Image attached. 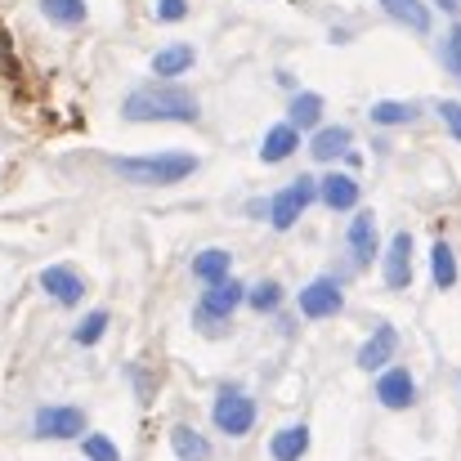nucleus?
<instances>
[{"mask_svg":"<svg viewBox=\"0 0 461 461\" xmlns=\"http://www.w3.org/2000/svg\"><path fill=\"white\" fill-rule=\"evenodd\" d=\"M340 305H345V296L331 278H313L301 292V313L305 318H331V313H340Z\"/></svg>","mask_w":461,"mask_h":461,"instance_id":"obj_8","label":"nucleus"},{"mask_svg":"<svg viewBox=\"0 0 461 461\" xmlns=\"http://www.w3.org/2000/svg\"><path fill=\"white\" fill-rule=\"evenodd\" d=\"M349 144H354V135H349L345 126H327V131L313 135L309 153H313V161H336V157L349 153Z\"/></svg>","mask_w":461,"mask_h":461,"instance_id":"obj_14","label":"nucleus"},{"mask_svg":"<svg viewBox=\"0 0 461 461\" xmlns=\"http://www.w3.org/2000/svg\"><path fill=\"white\" fill-rule=\"evenodd\" d=\"M32 435L36 439H77V435H86V412L81 408H41L32 417Z\"/></svg>","mask_w":461,"mask_h":461,"instance_id":"obj_4","label":"nucleus"},{"mask_svg":"<svg viewBox=\"0 0 461 461\" xmlns=\"http://www.w3.org/2000/svg\"><path fill=\"white\" fill-rule=\"evenodd\" d=\"M417 117V108L412 104H394V99H381L376 108H372V122L376 126H408Z\"/></svg>","mask_w":461,"mask_h":461,"instance_id":"obj_24","label":"nucleus"},{"mask_svg":"<svg viewBox=\"0 0 461 461\" xmlns=\"http://www.w3.org/2000/svg\"><path fill=\"white\" fill-rule=\"evenodd\" d=\"M170 448H175V457L179 461H211V444H206V435H197L193 426H175L170 430Z\"/></svg>","mask_w":461,"mask_h":461,"instance_id":"obj_15","label":"nucleus"},{"mask_svg":"<svg viewBox=\"0 0 461 461\" xmlns=\"http://www.w3.org/2000/svg\"><path fill=\"white\" fill-rule=\"evenodd\" d=\"M41 14L59 27H81L86 23V0H41Z\"/></svg>","mask_w":461,"mask_h":461,"instance_id":"obj_21","label":"nucleus"},{"mask_svg":"<svg viewBox=\"0 0 461 461\" xmlns=\"http://www.w3.org/2000/svg\"><path fill=\"white\" fill-rule=\"evenodd\" d=\"M41 287H45V292H50L59 305H68V309L81 305V296H86V283H81V278H77L68 265H50V269L41 274Z\"/></svg>","mask_w":461,"mask_h":461,"instance_id":"obj_11","label":"nucleus"},{"mask_svg":"<svg viewBox=\"0 0 461 461\" xmlns=\"http://www.w3.org/2000/svg\"><path fill=\"white\" fill-rule=\"evenodd\" d=\"M412 283V238L408 233H394L390 238V251H385V287L390 292H403Z\"/></svg>","mask_w":461,"mask_h":461,"instance_id":"obj_7","label":"nucleus"},{"mask_svg":"<svg viewBox=\"0 0 461 461\" xmlns=\"http://www.w3.org/2000/svg\"><path fill=\"white\" fill-rule=\"evenodd\" d=\"M448 59H453V68L461 77V27H453V36H448Z\"/></svg>","mask_w":461,"mask_h":461,"instance_id":"obj_30","label":"nucleus"},{"mask_svg":"<svg viewBox=\"0 0 461 461\" xmlns=\"http://www.w3.org/2000/svg\"><path fill=\"white\" fill-rule=\"evenodd\" d=\"M122 117H126V122H184V126H193V122L202 117V108H197V99H193L188 90H179V86H144V90L126 95Z\"/></svg>","mask_w":461,"mask_h":461,"instance_id":"obj_1","label":"nucleus"},{"mask_svg":"<svg viewBox=\"0 0 461 461\" xmlns=\"http://www.w3.org/2000/svg\"><path fill=\"white\" fill-rule=\"evenodd\" d=\"M394 345H399V336H394V327H376V331L367 336V345L358 349V367H363V372H381V367L390 363V354H394Z\"/></svg>","mask_w":461,"mask_h":461,"instance_id":"obj_12","label":"nucleus"},{"mask_svg":"<svg viewBox=\"0 0 461 461\" xmlns=\"http://www.w3.org/2000/svg\"><path fill=\"white\" fill-rule=\"evenodd\" d=\"M318 193H322V202H327L331 211H349V206H358V184H354L349 175H327V179L318 184Z\"/></svg>","mask_w":461,"mask_h":461,"instance_id":"obj_16","label":"nucleus"},{"mask_svg":"<svg viewBox=\"0 0 461 461\" xmlns=\"http://www.w3.org/2000/svg\"><path fill=\"white\" fill-rule=\"evenodd\" d=\"M104 331H108V313H104V309H95V313H86V318L77 322L72 340H77V345H99V340H104Z\"/></svg>","mask_w":461,"mask_h":461,"instance_id":"obj_25","label":"nucleus"},{"mask_svg":"<svg viewBox=\"0 0 461 461\" xmlns=\"http://www.w3.org/2000/svg\"><path fill=\"white\" fill-rule=\"evenodd\" d=\"M229 269H233V256L229 251H220V247H211V251H202V256H193V274L211 287V283H220V278H229Z\"/></svg>","mask_w":461,"mask_h":461,"instance_id":"obj_19","label":"nucleus"},{"mask_svg":"<svg viewBox=\"0 0 461 461\" xmlns=\"http://www.w3.org/2000/svg\"><path fill=\"white\" fill-rule=\"evenodd\" d=\"M247 301H251V305L260 309V313H269V309H274L278 301H283V287H278V283H260L256 292H247Z\"/></svg>","mask_w":461,"mask_h":461,"instance_id":"obj_27","label":"nucleus"},{"mask_svg":"<svg viewBox=\"0 0 461 461\" xmlns=\"http://www.w3.org/2000/svg\"><path fill=\"white\" fill-rule=\"evenodd\" d=\"M81 453H86L90 461H122V453H117V444H113L108 435H86Z\"/></svg>","mask_w":461,"mask_h":461,"instance_id":"obj_26","label":"nucleus"},{"mask_svg":"<svg viewBox=\"0 0 461 461\" xmlns=\"http://www.w3.org/2000/svg\"><path fill=\"white\" fill-rule=\"evenodd\" d=\"M376 399L385 403V408H412V399H417V381H412V372H403V367H390V372H381V381H376Z\"/></svg>","mask_w":461,"mask_h":461,"instance_id":"obj_9","label":"nucleus"},{"mask_svg":"<svg viewBox=\"0 0 461 461\" xmlns=\"http://www.w3.org/2000/svg\"><path fill=\"white\" fill-rule=\"evenodd\" d=\"M435 5H439V9H457V0H435Z\"/></svg>","mask_w":461,"mask_h":461,"instance_id":"obj_31","label":"nucleus"},{"mask_svg":"<svg viewBox=\"0 0 461 461\" xmlns=\"http://www.w3.org/2000/svg\"><path fill=\"white\" fill-rule=\"evenodd\" d=\"M439 117H444V126H448V131H453V135L461 140V104L444 99V104H439Z\"/></svg>","mask_w":461,"mask_h":461,"instance_id":"obj_29","label":"nucleus"},{"mask_svg":"<svg viewBox=\"0 0 461 461\" xmlns=\"http://www.w3.org/2000/svg\"><path fill=\"white\" fill-rule=\"evenodd\" d=\"M269 453H274V461H301L309 453V426H283L274 439H269Z\"/></svg>","mask_w":461,"mask_h":461,"instance_id":"obj_13","label":"nucleus"},{"mask_svg":"<svg viewBox=\"0 0 461 461\" xmlns=\"http://www.w3.org/2000/svg\"><path fill=\"white\" fill-rule=\"evenodd\" d=\"M305 206H313V179H296V184H287V188L274 197L269 224H274V229H292V224L305 215Z\"/></svg>","mask_w":461,"mask_h":461,"instance_id":"obj_5","label":"nucleus"},{"mask_svg":"<svg viewBox=\"0 0 461 461\" xmlns=\"http://www.w3.org/2000/svg\"><path fill=\"white\" fill-rule=\"evenodd\" d=\"M381 9H385L394 23L412 27V32H430V9H426L421 0H381Z\"/></svg>","mask_w":461,"mask_h":461,"instance_id":"obj_18","label":"nucleus"},{"mask_svg":"<svg viewBox=\"0 0 461 461\" xmlns=\"http://www.w3.org/2000/svg\"><path fill=\"white\" fill-rule=\"evenodd\" d=\"M211 421L224 430V435H247L256 426V399L242 394L238 385H224L215 394V408H211Z\"/></svg>","mask_w":461,"mask_h":461,"instance_id":"obj_3","label":"nucleus"},{"mask_svg":"<svg viewBox=\"0 0 461 461\" xmlns=\"http://www.w3.org/2000/svg\"><path fill=\"white\" fill-rule=\"evenodd\" d=\"M188 14V0H157V18L161 23H179Z\"/></svg>","mask_w":461,"mask_h":461,"instance_id":"obj_28","label":"nucleus"},{"mask_svg":"<svg viewBox=\"0 0 461 461\" xmlns=\"http://www.w3.org/2000/svg\"><path fill=\"white\" fill-rule=\"evenodd\" d=\"M242 301H247V287H242L238 278H220V283L206 287V296H202V305H197V322H206V318H229Z\"/></svg>","mask_w":461,"mask_h":461,"instance_id":"obj_6","label":"nucleus"},{"mask_svg":"<svg viewBox=\"0 0 461 461\" xmlns=\"http://www.w3.org/2000/svg\"><path fill=\"white\" fill-rule=\"evenodd\" d=\"M349 256H354L358 269H367L376 260V220H372V211H358L349 220Z\"/></svg>","mask_w":461,"mask_h":461,"instance_id":"obj_10","label":"nucleus"},{"mask_svg":"<svg viewBox=\"0 0 461 461\" xmlns=\"http://www.w3.org/2000/svg\"><path fill=\"white\" fill-rule=\"evenodd\" d=\"M430 274H435V287H457V256H453V247L448 242H435V251H430Z\"/></svg>","mask_w":461,"mask_h":461,"instance_id":"obj_20","label":"nucleus"},{"mask_svg":"<svg viewBox=\"0 0 461 461\" xmlns=\"http://www.w3.org/2000/svg\"><path fill=\"white\" fill-rule=\"evenodd\" d=\"M193 68V50L188 45H170V50H157L153 54V72L157 77H179Z\"/></svg>","mask_w":461,"mask_h":461,"instance_id":"obj_22","label":"nucleus"},{"mask_svg":"<svg viewBox=\"0 0 461 461\" xmlns=\"http://www.w3.org/2000/svg\"><path fill=\"white\" fill-rule=\"evenodd\" d=\"M287 113H292V122H287V126L309 131V126H318V117H322V99H318V95H296Z\"/></svg>","mask_w":461,"mask_h":461,"instance_id":"obj_23","label":"nucleus"},{"mask_svg":"<svg viewBox=\"0 0 461 461\" xmlns=\"http://www.w3.org/2000/svg\"><path fill=\"white\" fill-rule=\"evenodd\" d=\"M113 170L126 179V184H144V188H166V184H179L197 170V157L193 153H153V157H113Z\"/></svg>","mask_w":461,"mask_h":461,"instance_id":"obj_2","label":"nucleus"},{"mask_svg":"<svg viewBox=\"0 0 461 461\" xmlns=\"http://www.w3.org/2000/svg\"><path fill=\"white\" fill-rule=\"evenodd\" d=\"M301 149V135H296V126H274L269 135H265V144H260V161H287V157Z\"/></svg>","mask_w":461,"mask_h":461,"instance_id":"obj_17","label":"nucleus"}]
</instances>
